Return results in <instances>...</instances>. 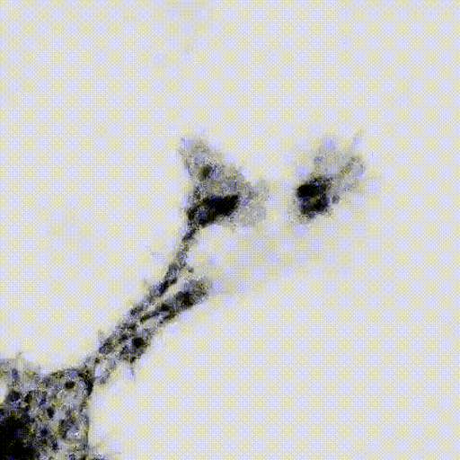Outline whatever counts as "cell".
I'll return each instance as SVG.
<instances>
[{
    "instance_id": "obj_2",
    "label": "cell",
    "mask_w": 460,
    "mask_h": 460,
    "mask_svg": "<svg viewBox=\"0 0 460 460\" xmlns=\"http://www.w3.org/2000/svg\"><path fill=\"white\" fill-rule=\"evenodd\" d=\"M364 172V162L355 147L341 150L333 140L323 141L311 170L292 197V221L308 225L332 213L344 196L357 190Z\"/></svg>"
},
{
    "instance_id": "obj_1",
    "label": "cell",
    "mask_w": 460,
    "mask_h": 460,
    "mask_svg": "<svg viewBox=\"0 0 460 460\" xmlns=\"http://www.w3.org/2000/svg\"><path fill=\"white\" fill-rule=\"evenodd\" d=\"M180 155L192 183L183 252L207 227L249 228L265 220L270 195L267 182L249 181L204 139L184 138Z\"/></svg>"
}]
</instances>
